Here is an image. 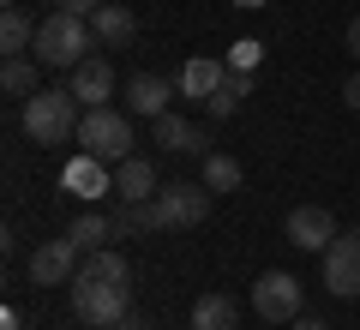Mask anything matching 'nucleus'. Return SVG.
<instances>
[{
	"label": "nucleus",
	"instance_id": "32",
	"mask_svg": "<svg viewBox=\"0 0 360 330\" xmlns=\"http://www.w3.org/2000/svg\"><path fill=\"white\" fill-rule=\"evenodd\" d=\"M234 6H246V13H258V6H270V0H234Z\"/></svg>",
	"mask_w": 360,
	"mask_h": 330
},
{
	"label": "nucleus",
	"instance_id": "17",
	"mask_svg": "<svg viewBox=\"0 0 360 330\" xmlns=\"http://www.w3.org/2000/svg\"><path fill=\"white\" fill-rule=\"evenodd\" d=\"M193 330H240V306H234V294L210 288L193 300Z\"/></svg>",
	"mask_w": 360,
	"mask_h": 330
},
{
	"label": "nucleus",
	"instance_id": "10",
	"mask_svg": "<svg viewBox=\"0 0 360 330\" xmlns=\"http://www.w3.org/2000/svg\"><path fill=\"white\" fill-rule=\"evenodd\" d=\"M150 139H156V151H168V156H210V132L193 127V120H180L174 108L150 120Z\"/></svg>",
	"mask_w": 360,
	"mask_h": 330
},
{
	"label": "nucleus",
	"instance_id": "19",
	"mask_svg": "<svg viewBox=\"0 0 360 330\" xmlns=\"http://www.w3.org/2000/svg\"><path fill=\"white\" fill-rule=\"evenodd\" d=\"M78 277H90V282H132V265L115 253V246H96V253H84Z\"/></svg>",
	"mask_w": 360,
	"mask_h": 330
},
{
	"label": "nucleus",
	"instance_id": "14",
	"mask_svg": "<svg viewBox=\"0 0 360 330\" xmlns=\"http://www.w3.org/2000/svg\"><path fill=\"white\" fill-rule=\"evenodd\" d=\"M90 30H96V49H127V42L139 37V18H132V6H120V0H103L96 18H90Z\"/></svg>",
	"mask_w": 360,
	"mask_h": 330
},
{
	"label": "nucleus",
	"instance_id": "3",
	"mask_svg": "<svg viewBox=\"0 0 360 330\" xmlns=\"http://www.w3.org/2000/svg\"><path fill=\"white\" fill-rule=\"evenodd\" d=\"M72 312L84 330H115L120 318L132 312V288L127 282H90V277H72Z\"/></svg>",
	"mask_w": 360,
	"mask_h": 330
},
{
	"label": "nucleus",
	"instance_id": "18",
	"mask_svg": "<svg viewBox=\"0 0 360 330\" xmlns=\"http://www.w3.org/2000/svg\"><path fill=\"white\" fill-rule=\"evenodd\" d=\"M66 192H78V198H84V204H96V198H103V192H115V186H108V174H103V156H72V163H66Z\"/></svg>",
	"mask_w": 360,
	"mask_h": 330
},
{
	"label": "nucleus",
	"instance_id": "15",
	"mask_svg": "<svg viewBox=\"0 0 360 330\" xmlns=\"http://www.w3.org/2000/svg\"><path fill=\"white\" fill-rule=\"evenodd\" d=\"M108 222H115V241H132V234H162V216H156V198H120Z\"/></svg>",
	"mask_w": 360,
	"mask_h": 330
},
{
	"label": "nucleus",
	"instance_id": "20",
	"mask_svg": "<svg viewBox=\"0 0 360 330\" xmlns=\"http://www.w3.org/2000/svg\"><path fill=\"white\" fill-rule=\"evenodd\" d=\"M246 96H252V72H240V66H229V78H222V90H217V96L205 102V108H210L217 120H229V115L240 108Z\"/></svg>",
	"mask_w": 360,
	"mask_h": 330
},
{
	"label": "nucleus",
	"instance_id": "29",
	"mask_svg": "<svg viewBox=\"0 0 360 330\" xmlns=\"http://www.w3.org/2000/svg\"><path fill=\"white\" fill-rule=\"evenodd\" d=\"M115 330H156V324H150V318H139V312H127V318H120Z\"/></svg>",
	"mask_w": 360,
	"mask_h": 330
},
{
	"label": "nucleus",
	"instance_id": "23",
	"mask_svg": "<svg viewBox=\"0 0 360 330\" xmlns=\"http://www.w3.org/2000/svg\"><path fill=\"white\" fill-rule=\"evenodd\" d=\"M37 66L42 61H30V54H6V72H0V84H6V96H37Z\"/></svg>",
	"mask_w": 360,
	"mask_h": 330
},
{
	"label": "nucleus",
	"instance_id": "22",
	"mask_svg": "<svg viewBox=\"0 0 360 330\" xmlns=\"http://www.w3.org/2000/svg\"><path fill=\"white\" fill-rule=\"evenodd\" d=\"M0 49L6 54H30L37 49V25H30L18 6H6V18H0Z\"/></svg>",
	"mask_w": 360,
	"mask_h": 330
},
{
	"label": "nucleus",
	"instance_id": "2",
	"mask_svg": "<svg viewBox=\"0 0 360 330\" xmlns=\"http://www.w3.org/2000/svg\"><path fill=\"white\" fill-rule=\"evenodd\" d=\"M96 49V30H90V18H72V13H49L37 25V61L42 66H54V72H72L84 54Z\"/></svg>",
	"mask_w": 360,
	"mask_h": 330
},
{
	"label": "nucleus",
	"instance_id": "6",
	"mask_svg": "<svg viewBox=\"0 0 360 330\" xmlns=\"http://www.w3.org/2000/svg\"><path fill=\"white\" fill-rule=\"evenodd\" d=\"M210 198L217 192L198 180V186H186V180H174V186H156V216H162V234L168 229H198L210 216Z\"/></svg>",
	"mask_w": 360,
	"mask_h": 330
},
{
	"label": "nucleus",
	"instance_id": "28",
	"mask_svg": "<svg viewBox=\"0 0 360 330\" xmlns=\"http://www.w3.org/2000/svg\"><path fill=\"white\" fill-rule=\"evenodd\" d=\"M342 102H348V108H354V115H360V72H354V78H348V84H342Z\"/></svg>",
	"mask_w": 360,
	"mask_h": 330
},
{
	"label": "nucleus",
	"instance_id": "1",
	"mask_svg": "<svg viewBox=\"0 0 360 330\" xmlns=\"http://www.w3.org/2000/svg\"><path fill=\"white\" fill-rule=\"evenodd\" d=\"M78 120H84V102H78L66 84H42L37 96H25V139L30 144L78 139Z\"/></svg>",
	"mask_w": 360,
	"mask_h": 330
},
{
	"label": "nucleus",
	"instance_id": "30",
	"mask_svg": "<svg viewBox=\"0 0 360 330\" xmlns=\"http://www.w3.org/2000/svg\"><path fill=\"white\" fill-rule=\"evenodd\" d=\"M288 330H330V324H324V318H307V312H300V318H295Z\"/></svg>",
	"mask_w": 360,
	"mask_h": 330
},
{
	"label": "nucleus",
	"instance_id": "16",
	"mask_svg": "<svg viewBox=\"0 0 360 330\" xmlns=\"http://www.w3.org/2000/svg\"><path fill=\"white\" fill-rule=\"evenodd\" d=\"M156 163L150 156H127V163H115V198H156Z\"/></svg>",
	"mask_w": 360,
	"mask_h": 330
},
{
	"label": "nucleus",
	"instance_id": "25",
	"mask_svg": "<svg viewBox=\"0 0 360 330\" xmlns=\"http://www.w3.org/2000/svg\"><path fill=\"white\" fill-rule=\"evenodd\" d=\"M258 54H264V42H252V37H246V42H234V49H229V66L252 72V66H258Z\"/></svg>",
	"mask_w": 360,
	"mask_h": 330
},
{
	"label": "nucleus",
	"instance_id": "33",
	"mask_svg": "<svg viewBox=\"0 0 360 330\" xmlns=\"http://www.w3.org/2000/svg\"><path fill=\"white\" fill-rule=\"evenodd\" d=\"M6 6H18V0H6Z\"/></svg>",
	"mask_w": 360,
	"mask_h": 330
},
{
	"label": "nucleus",
	"instance_id": "4",
	"mask_svg": "<svg viewBox=\"0 0 360 330\" xmlns=\"http://www.w3.org/2000/svg\"><path fill=\"white\" fill-rule=\"evenodd\" d=\"M78 144H84L90 156H103V163H127L132 156V120L120 115V108H84Z\"/></svg>",
	"mask_w": 360,
	"mask_h": 330
},
{
	"label": "nucleus",
	"instance_id": "7",
	"mask_svg": "<svg viewBox=\"0 0 360 330\" xmlns=\"http://www.w3.org/2000/svg\"><path fill=\"white\" fill-rule=\"evenodd\" d=\"M324 288L336 300H354L360 294V229H342L324 246Z\"/></svg>",
	"mask_w": 360,
	"mask_h": 330
},
{
	"label": "nucleus",
	"instance_id": "27",
	"mask_svg": "<svg viewBox=\"0 0 360 330\" xmlns=\"http://www.w3.org/2000/svg\"><path fill=\"white\" fill-rule=\"evenodd\" d=\"M342 42H348V54L360 61V18H348V30H342Z\"/></svg>",
	"mask_w": 360,
	"mask_h": 330
},
{
	"label": "nucleus",
	"instance_id": "11",
	"mask_svg": "<svg viewBox=\"0 0 360 330\" xmlns=\"http://www.w3.org/2000/svg\"><path fill=\"white\" fill-rule=\"evenodd\" d=\"M66 90H72L84 108H108V96H115V66H108L103 54H84V61L72 66V84Z\"/></svg>",
	"mask_w": 360,
	"mask_h": 330
},
{
	"label": "nucleus",
	"instance_id": "12",
	"mask_svg": "<svg viewBox=\"0 0 360 330\" xmlns=\"http://www.w3.org/2000/svg\"><path fill=\"white\" fill-rule=\"evenodd\" d=\"M222 78H229V61H210V54H198V61L180 66L174 90H180V102H210V96L222 90Z\"/></svg>",
	"mask_w": 360,
	"mask_h": 330
},
{
	"label": "nucleus",
	"instance_id": "31",
	"mask_svg": "<svg viewBox=\"0 0 360 330\" xmlns=\"http://www.w3.org/2000/svg\"><path fill=\"white\" fill-rule=\"evenodd\" d=\"M0 330H25V318H18L13 306H6V312H0Z\"/></svg>",
	"mask_w": 360,
	"mask_h": 330
},
{
	"label": "nucleus",
	"instance_id": "5",
	"mask_svg": "<svg viewBox=\"0 0 360 330\" xmlns=\"http://www.w3.org/2000/svg\"><path fill=\"white\" fill-rule=\"evenodd\" d=\"M300 306H307V288H300L295 270H264V277L252 282V312L264 318V324H295Z\"/></svg>",
	"mask_w": 360,
	"mask_h": 330
},
{
	"label": "nucleus",
	"instance_id": "26",
	"mask_svg": "<svg viewBox=\"0 0 360 330\" xmlns=\"http://www.w3.org/2000/svg\"><path fill=\"white\" fill-rule=\"evenodd\" d=\"M103 0H54V13H72V18H96Z\"/></svg>",
	"mask_w": 360,
	"mask_h": 330
},
{
	"label": "nucleus",
	"instance_id": "24",
	"mask_svg": "<svg viewBox=\"0 0 360 330\" xmlns=\"http://www.w3.org/2000/svg\"><path fill=\"white\" fill-rule=\"evenodd\" d=\"M198 180H205L210 192H234V186H240V163H234V156H222V151H210Z\"/></svg>",
	"mask_w": 360,
	"mask_h": 330
},
{
	"label": "nucleus",
	"instance_id": "8",
	"mask_svg": "<svg viewBox=\"0 0 360 330\" xmlns=\"http://www.w3.org/2000/svg\"><path fill=\"white\" fill-rule=\"evenodd\" d=\"M336 234H342V229H336V216L324 210V204H295V210H288V222H283V241L300 246V253H324Z\"/></svg>",
	"mask_w": 360,
	"mask_h": 330
},
{
	"label": "nucleus",
	"instance_id": "9",
	"mask_svg": "<svg viewBox=\"0 0 360 330\" xmlns=\"http://www.w3.org/2000/svg\"><path fill=\"white\" fill-rule=\"evenodd\" d=\"M78 265H84V253L72 246V234H60V241H42L37 253H30V282L37 288H54V282H72L78 277Z\"/></svg>",
	"mask_w": 360,
	"mask_h": 330
},
{
	"label": "nucleus",
	"instance_id": "13",
	"mask_svg": "<svg viewBox=\"0 0 360 330\" xmlns=\"http://www.w3.org/2000/svg\"><path fill=\"white\" fill-rule=\"evenodd\" d=\"M174 96H180V90L168 84V78H156V72H139V78L127 84V108H132L139 120H156V115H168V102H174Z\"/></svg>",
	"mask_w": 360,
	"mask_h": 330
},
{
	"label": "nucleus",
	"instance_id": "21",
	"mask_svg": "<svg viewBox=\"0 0 360 330\" xmlns=\"http://www.w3.org/2000/svg\"><path fill=\"white\" fill-rule=\"evenodd\" d=\"M66 234H72V246H78V253H96V246H108V241H115V222H108V216H96V210H84Z\"/></svg>",
	"mask_w": 360,
	"mask_h": 330
}]
</instances>
